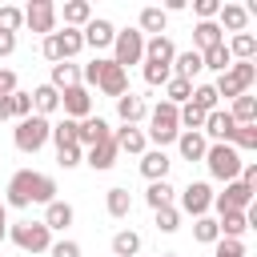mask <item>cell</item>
I'll use <instances>...</instances> for the list:
<instances>
[{
  "label": "cell",
  "instance_id": "ffe728a7",
  "mask_svg": "<svg viewBox=\"0 0 257 257\" xmlns=\"http://www.w3.org/2000/svg\"><path fill=\"white\" fill-rule=\"evenodd\" d=\"M72 205L68 201H52V205H44V229L48 233H64L68 225H72Z\"/></svg>",
  "mask_w": 257,
  "mask_h": 257
},
{
  "label": "cell",
  "instance_id": "e575fe53",
  "mask_svg": "<svg viewBox=\"0 0 257 257\" xmlns=\"http://www.w3.org/2000/svg\"><path fill=\"white\" fill-rule=\"evenodd\" d=\"M189 96H193V84L181 80V76H169V84H165V100L181 108V104H189Z\"/></svg>",
  "mask_w": 257,
  "mask_h": 257
},
{
  "label": "cell",
  "instance_id": "11a10c76",
  "mask_svg": "<svg viewBox=\"0 0 257 257\" xmlns=\"http://www.w3.org/2000/svg\"><path fill=\"white\" fill-rule=\"evenodd\" d=\"M16 52V36L12 32H0V56H12Z\"/></svg>",
  "mask_w": 257,
  "mask_h": 257
},
{
  "label": "cell",
  "instance_id": "ee69618b",
  "mask_svg": "<svg viewBox=\"0 0 257 257\" xmlns=\"http://www.w3.org/2000/svg\"><path fill=\"white\" fill-rule=\"evenodd\" d=\"M56 36H60V52H64V60H68V56H76V52L84 48L80 28H64V32H56Z\"/></svg>",
  "mask_w": 257,
  "mask_h": 257
},
{
  "label": "cell",
  "instance_id": "1f68e13d",
  "mask_svg": "<svg viewBox=\"0 0 257 257\" xmlns=\"http://www.w3.org/2000/svg\"><path fill=\"white\" fill-rule=\"evenodd\" d=\"M137 253H141V233L137 229L112 233V257H137Z\"/></svg>",
  "mask_w": 257,
  "mask_h": 257
},
{
  "label": "cell",
  "instance_id": "f1b7e54d",
  "mask_svg": "<svg viewBox=\"0 0 257 257\" xmlns=\"http://www.w3.org/2000/svg\"><path fill=\"white\" fill-rule=\"evenodd\" d=\"M225 48H229L233 60H253V56H257V36H253V32H237V36H229Z\"/></svg>",
  "mask_w": 257,
  "mask_h": 257
},
{
  "label": "cell",
  "instance_id": "d6986e66",
  "mask_svg": "<svg viewBox=\"0 0 257 257\" xmlns=\"http://www.w3.org/2000/svg\"><path fill=\"white\" fill-rule=\"evenodd\" d=\"M116 116H120L124 124H141V120L149 116V104H145L137 92H124V96H116Z\"/></svg>",
  "mask_w": 257,
  "mask_h": 257
},
{
  "label": "cell",
  "instance_id": "c3c4849f",
  "mask_svg": "<svg viewBox=\"0 0 257 257\" xmlns=\"http://www.w3.org/2000/svg\"><path fill=\"white\" fill-rule=\"evenodd\" d=\"M80 161H84L80 145H64V149H56V165H60V169H76Z\"/></svg>",
  "mask_w": 257,
  "mask_h": 257
},
{
  "label": "cell",
  "instance_id": "74e56055",
  "mask_svg": "<svg viewBox=\"0 0 257 257\" xmlns=\"http://www.w3.org/2000/svg\"><path fill=\"white\" fill-rule=\"evenodd\" d=\"M48 141L56 145V149H64V145H76V120H60V124H52V133H48Z\"/></svg>",
  "mask_w": 257,
  "mask_h": 257
},
{
  "label": "cell",
  "instance_id": "4fadbf2b",
  "mask_svg": "<svg viewBox=\"0 0 257 257\" xmlns=\"http://www.w3.org/2000/svg\"><path fill=\"white\" fill-rule=\"evenodd\" d=\"M108 137H112V128H108L104 116H84V120H76V145H80V149H92V145H100V141H108Z\"/></svg>",
  "mask_w": 257,
  "mask_h": 257
},
{
  "label": "cell",
  "instance_id": "836d02e7",
  "mask_svg": "<svg viewBox=\"0 0 257 257\" xmlns=\"http://www.w3.org/2000/svg\"><path fill=\"white\" fill-rule=\"evenodd\" d=\"M201 64H205V68H213V72L221 76V72H229L233 56H229V48H225V44H213V48H205V52H201Z\"/></svg>",
  "mask_w": 257,
  "mask_h": 257
},
{
  "label": "cell",
  "instance_id": "f6af8a7d",
  "mask_svg": "<svg viewBox=\"0 0 257 257\" xmlns=\"http://www.w3.org/2000/svg\"><path fill=\"white\" fill-rule=\"evenodd\" d=\"M213 257H245V241H233V237H217V245H213Z\"/></svg>",
  "mask_w": 257,
  "mask_h": 257
},
{
  "label": "cell",
  "instance_id": "f907efd6",
  "mask_svg": "<svg viewBox=\"0 0 257 257\" xmlns=\"http://www.w3.org/2000/svg\"><path fill=\"white\" fill-rule=\"evenodd\" d=\"M48 257H80V245L68 241V237H64V241H52V245H48Z\"/></svg>",
  "mask_w": 257,
  "mask_h": 257
},
{
  "label": "cell",
  "instance_id": "4316f807",
  "mask_svg": "<svg viewBox=\"0 0 257 257\" xmlns=\"http://www.w3.org/2000/svg\"><path fill=\"white\" fill-rule=\"evenodd\" d=\"M56 108H60V92H56L52 84L32 88V112H36V116H48V112H56Z\"/></svg>",
  "mask_w": 257,
  "mask_h": 257
},
{
  "label": "cell",
  "instance_id": "4dcf8cb0",
  "mask_svg": "<svg viewBox=\"0 0 257 257\" xmlns=\"http://www.w3.org/2000/svg\"><path fill=\"white\" fill-rule=\"evenodd\" d=\"M217 229H221V237L241 241V237L249 233V217H245V213H221V217H217Z\"/></svg>",
  "mask_w": 257,
  "mask_h": 257
},
{
  "label": "cell",
  "instance_id": "680465c9",
  "mask_svg": "<svg viewBox=\"0 0 257 257\" xmlns=\"http://www.w3.org/2000/svg\"><path fill=\"white\" fill-rule=\"evenodd\" d=\"M185 4H189V0H169V4H165V12H185Z\"/></svg>",
  "mask_w": 257,
  "mask_h": 257
},
{
  "label": "cell",
  "instance_id": "f5cc1de1",
  "mask_svg": "<svg viewBox=\"0 0 257 257\" xmlns=\"http://www.w3.org/2000/svg\"><path fill=\"white\" fill-rule=\"evenodd\" d=\"M237 181H241V185H249V189L257 193V165H253V161H245V165H241V177H237Z\"/></svg>",
  "mask_w": 257,
  "mask_h": 257
},
{
  "label": "cell",
  "instance_id": "7c38bea8",
  "mask_svg": "<svg viewBox=\"0 0 257 257\" xmlns=\"http://www.w3.org/2000/svg\"><path fill=\"white\" fill-rule=\"evenodd\" d=\"M60 108H64L68 120H84V116H92V92L84 84H72V88L60 92Z\"/></svg>",
  "mask_w": 257,
  "mask_h": 257
},
{
  "label": "cell",
  "instance_id": "5bb4252c",
  "mask_svg": "<svg viewBox=\"0 0 257 257\" xmlns=\"http://www.w3.org/2000/svg\"><path fill=\"white\" fill-rule=\"evenodd\" d=\"M80 36H84V48H108L112 36H116V28H112L104 16H92V20L80 28Z\"/></svg>",
  "mask_w": 257,
  "mask_h": 257
},
{
  "label": "cell",
  "instance_id": "f546056e",
  "mask_svg": "<svg viewBox=\"0 0 257 257\" xmlns=\"http://www.w3.org/2000/svg\"><path fill=\"white\" fill-rule=\"evenodd\" d=\"M177 149H181V157H185V161H205L209 141H205L201 133H181V137H177Z\"/></svg>",
  "mask_w": 257,
  "mask_h": 257
},
{
  "label": "cell",
  "instance_id": "d6a6232c",
  "mask_svg": "<svg viewBox=\"0 0 257 257\" xmlns=\"http://www.w3.org/2000/svg\"><path fill=\"white\" fill-rule=\"evenodd\" d=\"M56 92H64V88H72V84H80V68L76 64H68V60H60V64H52V80H48Z\"/></svg>",
  "mask_w": 257,
  "mask_h": 257
},
{
  "label": "cell",
  "instance_id": "8fae6325",
  "mask_svg": "<svg viewBox=\"0 0 257 257\" xmlns=\"http://www.w3.org/2000/svg\"><path fill=\"white\" fill-rule=\"evenodd\" d=\"M96 88L104 92V96H124L128 92V72L120 68V64H112V60H100V72H96Z\"/></svg>",
  "mask_w": 257,
  "mask_h": 257
},
{
  "label": "cell",
  "instance_id": "7a4b0ae2",
  "mask_svg": "<svg viewBox=\"0 0 257 257\" xmlns=\"http://www.w3.org/2000/svg\"><path fill=\"white\" fill-rule=\"evenodd\" d=\"M181 137V120H177V104H169V100H161L153 112H149V137L145 141H153L157 149H165V145H173Z\"/></svg>",
  "mask_w": 257,
  "mask_h": 257
},
{
  "label": "cell",
  "instance_id": "2e32d148",
  "mask_svg": "<svg viewBox=\"0 0 257 257\" xmlns=\"http://www.w3.org/2000/svg\"><path fill=\"white\" fill-rule=\"evenodd\" d=\"M169 157H165V149H145L141 153V173L149 177V181H169Z\"/></svg>",
  "mask_w": 257,
  "mask_h": 257
},
{
  "label": "cell",
  "instance_id": "91938a15",
  "mask_svg": "<svg viewBox=\"0 0 257 257\" xmlns=\"http://www.w3.org/2000/svg\"><path fill=\"white\" fill-rule=\"evenodd\" d=\"M161 257H177V253H161Z\"/></svg>",
  "mask_w": 257,
  "mask_h": 257
},
{
  "label": "cell",
  "instance_id": "3957f363",
  "mask_svg": "<svg viewBox=\"0 0 257 257\" xmlns=\"http://www.w3.org/2000/svg\"><path fill=\"white\" fill-rule=\"evenodd\" d=\"M48 133H52V120L32 112V116L16 120V128H12V141H16V149H20V153H40V149L48 145Z\"/></svg>",
  "mask_w": 257,
  "mask_h": 257
},
{
  "label": "cell",
  "instance_id": "b9f144b4",
  "mask_svg": "<svg viewBox=\"0 0 257 257\" xmlns=\"http://www.w3.org/2000/svg\"><path fill=\"white\" fill-rule=\"evenodd\" d=\"M229 145H233V149H245V153L257 149V124H237L233 137H229Z\"/></svg>",
  "mask_w": 257,
  "mask_h": 257
},
{
  "label": "cell",
  "instance_id": "60d3db41",
  "mask_svg": "<svg viewBox=\"0 0 257 257\" xmlns=\"http://www.w3.org/2000/svg\"><path fill=\"white\" fill-rule=\"evenodd\" d=\"M189 104L201 108V112H213V108H217V92H213V84H197L193 96H189Z\"/></svg>",
  "mask_w": 257,
  "mask_h": 257
},
{
  "label": "cell",
  "instance_id": "cb8c5ba5",
  "mask_svg": "<svg viewBox=\"0 0 257 257\" xmlns=\"http://www.w3.org/2000/svg\"><path fill=\"white\" fill-rule=\"evenodd\" d=\"M201 68H205V64H201V52H197V48L173 56V76H181V80H189V84H193V76H197Z\"/></svg>",
  "mask_w": 257,
  "mask_h": 257
},
{
  "label": "cell",
  "instance_id": "ac0fdd59",
  "mask_svg": "<svg viewBox=\"0 0 257 257\" xmlns=\"http://www.w3.org/2000/svg\"><path fill=\"white\" fill-rule=\"evenodd\" d=\"M173 56H177V48H173L169 36H149V40H145V60H149V64H169V68H173ZM145 60H141V64H145Z\"/></svg>",
  "mask_w": 257,
  "mask_h": 257
},
{
  "label": "cell",
  "instance_id": "5b68a950",
  "mask_svg": "<svg viewBox=\"0 0 257 257\" xmlns=\"http://www.w3.org/2000/svg\"><path fill=\"white\" fill-rule=\"evenodd\" d=\"M112 64H120L124 72L133 68V64H141L145 60V36L137 32V28H124V32H116L112 36V56H108Z\"/></svg>",
  "mask_w": 257,
  "mask_h": 257
},
{
  "label": "cell",
  "instance_id": "6f0895ef",
  "mask_svg": "<svg viewBox=\"0 0 257 257\" xmlns=\"http://www.w3.org/2000/svg\"><path fill=\"white\" fill-rule=\"evenodd\" d=\"M8 116H12V100H8V96H0V120H8Z\"/></svg>",
  "mask_w": 257,
  "mask_h": 257
},
{
  "label": "cell",
  "instance_id": "d590c367",
  "mask_svg": "<svg viewBox=\"0 0 257 257\" xmlns=\"http://www.w3.org/2000/svg\"><path fill=\"white\" fill-rule=\"evenodd\" d=\"M145 201H149V209L173 205V185H169V181H149V189H145Z\"/></svg>",
  "mask_w": 257,
  "mask_h": 257
},
{
  "label": "cell",
  "instance_id": "9c48e42d",
  "mask_svg": "<svg viewBox=\"0 0 257 257\" xmlns=\"http://www.w3.org/2000/svg\"><path fill=\"white\" fill-rule=\"evenodd\" d=\"M233 116H229V108H213V112H205V124H201V137L209 141V145H229V137H233Z\"/></svg>",
  "mask_w": 257,
  "mask_h": 257
},
{
  "label": "cell",
  "instance_id": "52a82bcc",
  "mask_svg": "<svg viewBox=\"0 0 257 257\" xmlns=\"http://www.w3.org/2000/svg\"><path fill=\"white\" fill-rule=\"evenodd\" d=\"M253 205V189L241 185V181H229L225 193H213V209L217 213H245Z\"/></svg>",
  "mask_w": 257,
  "mask_h": 257
},
{
  "label": "cell",
  "instance_id": "ab89813d",
  "mask_svg": "<svg viewBox=\"0 0 257 257\" xmlns=\"http://www.w3.org/2000/svg\"><path fill=\"white\" fill-rule=\"evenodd\" d=\"M193 237H197L201 245H217L221 229H217V221H213V217H197V221H193Z\"/></svg>",
  "mask_w": 257,
  "mask_h": 257
},
{
  "label": "cell",
  "instance_id": "bcb514c9",
  "mask_svg": "<svg viewBox=\"0 0 257 257\" xmlns=\"http://www.w3.org/2000/svg\"><path fill=\"white\" fill-rule=\"evenodd\" d=\"M169 76H173L169 64H149V60H145V84L157 88V84H169Z\"/></svg>",
  "mask_w": 257,
  "mask_h": 257
},
{
  "label": "cell",
  "instance_id": "7dc6e473",
  "mask_svg": "<svg viewBox=\"0 0 257 257\" xmlns=\"http://www.w3.org/2000/svg\"><path fill=\"white\" fill-rule=\"evenodd\" d=\"M8 100H12V116H16V120L32 116V92H20V88H16V92H12Z\"/></svg>",
  "mask_w": 257,
  "mask_h": 257
},
{
  "label": "cell",
  "instance_id": "7402d4cb",
  "mask_svg": "<svg viewBox=\"0 0 257 257\" xmlns=\"http://www.w3.org/2000/svg\"><path fill=\"white\" fill-rule=\"evenodd\" d=\"M116 157H120V153H116V145H112V137H108V141H100V145H92V149H88L84 165H88V169H96V173H104V169H112V165H116Z\"/></svg>",
  "mask_w": 257,
  "mask_h": 257
},
{
  "label": "cell",
  "instance_id": "83f0119b",
  "mask_svg": "<svg viewBox=\"0 0 257 257\" xmlns=\"http://www.w3.org/2000/svg\"><path fill=\"white\" fill-rule=\"evenodd\" d=\"M229 116H233V124H257V96H249V92L233 96Z\"/></svg>",
  "mask_w": 257,
  "mask_h": 257
},
{
  "label": "cell",
  "instance_id": "681fc988",
  "mask_svg": "<svg viewBox=\"0 0 257 257\" xmlns=\"http://www.w3.org/2000/svg\"><path fill=\"white\" fill-rule=\"evenodd\" d=\"M40 52H44V60H52V64H60L64 60V52H60V36L52 32V36H44V44H40Z\"/></svg>",
  "mask_w": 257,
  "mask_h": 257
},
{
  "label": "cell",
  "instance_id": "44dd1931",
  "mask_svg": "<svg viewBox=\"0 0 257 257\" xmlns=\"http://www.w3.org/2000/svg\"><path fill=\"white\" fill-rule=\"evenodd\" d=\"M213 44H225V32L217 28V20H197V24H193V48L205 52V48H213Z\"/></svg>",
  "mask_w": 257,
  "mask_h": 257
},
{
  "label": "cell",
  "instance_id": "9a60e30c",
  "mask_svg": "<svg viewBox=\"0 0 257 257\" xmlns=\"http://www.w3.org/2000/svg\"><path fill=\"white\" fill-rule=\"evenodd\" d=\"M112 145H116V153H133V157H141V153L149 149V141H145V133H141L137 124L116 128V133H112Z\"/></svg>",
  "mask_w": 257,
  "mask_h": 257
},
{
  "label": "cell",
  "instance_id": "8992f818",
  "mask_svg": "<svg viewBox=\"0 0 257 257\" xmlns=\"http://www.w3.org/2000/svg\"><path fill=\"white\" fill-rule=\"evenodd\" d=\"M8 237H12L24 253H48V245H52V233L44 229V221H20V225H8Z\"/></svg>",
  "mask_w": 257,
  "mask_h": 257
},
{
  "label": "cell",
  "instance_id": "277c9868",
  "mask_svg": "<svg viewBox=\"0 0 257 257\" xmlns=\"http://www.w3.org/2000/svg\"><path fill=\"white\" fill-rule=\"evenodd\" d=\"M205 165H209V173H213L217 181L229 185V181L241 177V165H245V161H241V153H237L233 145H209V149H205Z\"/></svg>",
  "mask_w": 257,
  "mask_h": 257
},
{
  "label": "cell",
  "instance_id": "816d5d0a",
  "mask_svg": "<svg viewBox=\"0 0 257 257\" xmlns=\"http://www.w3.org/2000/svg\"><path fill=\"white\" fill-rule=\"evenodd\" d=\"M193 12H197V20H217L221 0H197V4H193Z\"/></svg>",
  "mask_w": 257,
  "mask_h": 257
},
{
  "label": "cell",
  "instance_id": "8d00e7d4",
  "mask_svg": "<svg viewBox=\"0 0 257 257\" xmlns=\"http://www.w3.org/2000/svg\"><path fill=\"white\" fill-rule=\"evenodd\" d=\"M229 72H233V80H237L245 92L257 84V64H253V60H233V64H229Z\"/></svg>",
  "mask_w": 257,
  "mask_h": 257
},
{
  "label": "cell",
  "instance_id": "603a6c76",
  "mask_svg": "<svg viewBox=\"0 0 257 257\" xmlns=\"http://www.w3.org/2000/svg\"><path fill=\"white\" fill-rule=\"evenodd\" d=\"M165 24H169V12L165 8H157V4H149V8H141V36L149 32V36H165Z\"/></svg>",
  "mask_w": 257,
  "mask_h": 257
},
{
  "label": "cell",
  "instance_id": "30bf717a",
  "mask_svg": "<svg viewBox=\"0 0 257 257\" xmlns=\"http://www.w3.org/2000/svg\"><path fill=\"white\" fill-rule=\"evenodd\" d=\"M24 24H28L32 32L52 36V32H56V4H52V0H32V4L24 8Z\"/></svg>",
  "mask_w": 257,
  "mask_h": 257
},
{
  "label": "cell",
  "instance_id": "7bdbcfd3",
  "mask_svg": "<svg viewBox=\"0 0 257 257\" xmlns=\"http://www.w3.org/2000/svg\"><path fill=\"white\" fill-rule=\"evenodd\" d=\"M20 24H24V8H16V4H4L0 8V32H20Z\"/></svg>",
  "mask_w": 257,
  "mask_h": 257
},
{
  "label": "cell",
  "instance_id": "ba28073f",
  "mask_svg": "<svg viewBox=\"0 0 257 257\" xmlns=\"http://www.w3.org/2000/svg\"><path fill=\"white\" fill-rule=\"evenodd\" d=\"M209 209H213V189H209L205 181H189V185L181 189V213H189V217H209Z\"/></svg>",
  "mask_w": 257,
  "mask_h": 257
},
{
  "label": "cell",
  "instance_id": "9f6ffc18",
  "mask_svg": "<svg viewBox=\"0 0 257 257\" xmlns=\"http://www.w3.org/2000/svg\"><path fill=\"white\" fill-rule=\"evenodd\" d=\"M4 237H8V205L0 201V241H4Z\"/></svg>",
  "mask_w": 257,
  "mask_h": 257
},
{
  "label": "cell",
  "instance_id": "6da1fadb",
  "mask_svg": "<svg viewBox=\"0 0 257 257\" xmlns=\"http://www.w3.org/2000/svg\"><path fill=\"white\" fill-rule=\"evenodd\" d=\"M56 201V181L48 173H32V169H16L8 177L4 189V205L12 209H28V205H52Z\"/></svg>",
  "mask_w": 257,
  "mask_h": 257
},
{
  "label": "cell",
  "instance_id": "e0dca14e",
  "mask_svg": "<svg viewBox=\"0 0 257 257\" xmlns=\"http://www.w3.org/2000/svg\"><path fill=\"white\" fill-rule=\"evenodd\" d=\"M245 24H249V8L245 4H221V12H217V28L221 32L229 28L237 36V32H245Z\"/></svg>",
  "mask_w": 257,
  "mask_h": 257
},
{
  "label": "cell",
  "instance_id": "f35d334b",
  "mask_svg": "<svg viewBox=\"0 0 257 257\" xmlns=\"http://www.w3.org/2000/svg\"><path fill=\"white\" fill-rule=\"evenodd\" d=\"M157 213V229L161 233H177L181 229V209L177 205H161V209H153Z\"/></svg>",
  "mask_w": 257,
  "mask_h": 257
},
{
  "label": "cell",
  "instance_id": "d4e9b609",
  "mask_svg": "<svg viewBox=\"0 0 257 257\" xmlns=\"http://www.w3.org/2000/svg\"><path fill=\"white\" fill-rule=\"evenodd\" d=\"M104 209H108V217L124 221V217L133 213V193H128V189H120V185H116V189H108V193H104Z\"/></svg>",
  "mask_w": 257,
  "mask_h": 257
},
{
  "label": "cell",
  "instance_id": "484cf974",
  "mask_svg": "<svg viewBox=\"0 0 257 257\" xmlns=\"http://www.w3.org/2000/svg\"><path fill=\"white\" fill-rule=\"evenodd\" d=\"M60 16H64V28H84V24L92 20V4H88V0H68V4L60 8Z\"/></svg>",
  "mask_w": 257,
  "mask_h": 257
},
{
  "label": "cell",
  "instance_id": "db71d44e",
  "mask_svg": "<svg viewBox=\"0 0 257 257\" xmlns=\"http://www.w3.org/2000/svg\"><path fill=\"white\" fill-rule=\"evenodd\" d=\"M12 92H16V72L0 68V96H12Z\"/></svg>",
  "mask_w": 257,
  "mask_h": 257
}]
</instances>
